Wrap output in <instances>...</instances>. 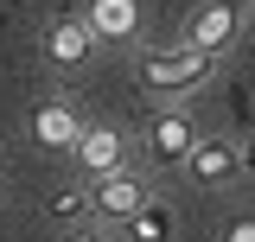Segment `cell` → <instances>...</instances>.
<instances>
[{
  "label": "cell",
  "mask_w": 255,
  "mask_h": 242,
  "mask_svg": "<svg viewBox=\"0 0 255 242\" xmlns=\"http://www.w3.org/2000/svg\"><path fill=\"white\" fill-rule=\"evenodd\" d=\"M77 134H83V115H77L70 102H38V109H32V140H38V147L70 153Z\"/></svg>",
  "instance_id": "ba28073f"
},
{
  "label": "cell",
  "mask_w": 255,
  "mask_h": 242,
  "mask_svg": "<svg viewBox=\"0 0 255 242\" xmlns=\"http://www.w3.org/2000/svg\"><path fill=\"white\" fill-rule=\"evenodd\" d=\"M223 242H255V217H236V223L223 230Z\"/></svg>",
  "instance_id": "7c38bea8"
},
{
  "label": "cell",
  "mask_w": 255,
  "mask_h": 242,
  "mask_svg": "<svg viewBox=\"0 0 255 242\" xmlns=\"http://www.w3.org/2000/svg\"><path fill=\"white\" fill-rule=\"evenodd\" d=\"M128 242H172V204L147 198L140 211L128 217Z\"/></svg>",
  "instance_id": "30bf717a"
},
{
  "label": "cell",
  "mask_w": 255,
  "mask_h": 242,
  "mask_svg": "<svg viewBox=\"0 0 255 242\" xmlns=\"http://www.w3.org/2000/svg\"><path fill=\"white\" fill-rule=\"evenodd\" d=\"M96 51V32L77 19V13H64V19H51V32H45V58L58 64V70H83Z\"/></svg>",
  "instance_id": "52a82bcc"
},
{
  "label": "cell",
  "mask_w": 255,
  "mask_h": 242,
  "mask_svg": "<svg viewBox=\"0 0 255 242\" xmlns=\"http://www.w3.org/2000/svg\"><path fill=\"white\" fill-rule=\"evenodd\" d=\"M153 191H147V179L134 172V166H122V172H109V179H90V211L109 217V223H128V217L140 211Z\"/></svg>",
  "instance_id": "277c9868"
},
{
  "label": "cell",
  "mask_w": 255,
  "mask_h": 242,
  "mask_svg": "<svg viewBox=\"0 0 255 242\" xmlns=\"http://www.w3.org/2000/svg\"><path fill=\"white\" fill-rule=\"evenodd\" d=\"M83 211H90V191H83V185H70V191L51 198V217H58V223H77Z\"/></svg>",
  "instance_id": "8fae6325"
},
{
  "label": "cell",
  "mask_w": 255,
  "mask_h": 242,
  "mask_svg": "<svg viewBox=\"0 0 255 242\" xmlns=\"http://www.w3.org/2000/svg\"><path fill=\"white\" fill-rule=\"evenodd\" d=\"M236 32H243V0H198V13L185 19V45L217 58L223 45H236Z\"/></svg>",
  "instance_id": "3957f363"
},
{
  "label": "cell",
  "mask_w": 255,
  "mask_h": 242,
  "mask_svg": "<svg viewBox=\"0 0 255 242\" xmlns=\"http://www.w3.org/2000/svg\"><path fill=\"white\" fill-rule=\"evenodd\" d=\"M211 70H217V58L179 38V45H166V51H147L140 83H147L153 96H166V102H185V96H198L204 83H211Z\"/></svg>",
  "instance_id": "6da1fadb"
},
{
  "label": "cell",
  "mask_w": 255,
  "mask_h": 242,
  "mask_svg": "<svg viewBox=\"0 0 255 242\" xmlns=\"http://www.w3.org/2000/svg\"><path fill=\"white\" fill-rule=\"evenodd\" d=\"M83 26L96 32V45H128V38L140 32V6H134V0H90Z\"/></svg>",
  "instance_id": "9c48e42d"
},
{
  "label": "cell",
  "mask_w": 255,
  "mask_h": 242,
  "mask_svg": "<svg viewBox=\"0 0 255 242\" xmlns=\"http://www.w3.org/2000/svg\"><path fill=\"white\" fill-rule=\"evenodd\" d=\"M70 159H77V172H83V179H109V172H122V166H128L122 127H83V134H77V147H70Z\"/></svg>",
  "instance_id": "5b68a950"
},
{
  "label": "cell",
  "mask_w": 255,
  "mask_h": 242,
  "mask_svg": "<svg viewBox=\"0 0 255 242\" xmlns=\"http://www.w3.org/2000/svg\"><path fill=\"white\" fill-rule=\"evenodd\" d=\"M64 242H96V230L90 223H64Z\"/></svg>",
  "instance_id": "5bb4252c"
},
{
  "label": "cell",
  "mask_w": 255,
  "mask_h": 242,
  "mask_svg": "<svg viewBox=\"0 0 255 242\" xmlns=\"http://www.w3.org/2000/svg\"><path fill=\"white\" fill-rule=\"evenodd\" d=\"M185 179L204 185V191H217V185L243 179V166H236V140H204V134H198V147L185 153Z\"/></svg>",
  "instance_id": "8992f818"
},
{
  "label": "cell",
  "mask_w": 255,
  "mask_h": 242,
  "mask_svg": "<svg viewBox=\"0 0 255 242\" xmlns=\"http://www.w3.org/2000/svg\"><path fill=\"white\" fill-rule=\"evenodd\" d=\"M236 166H243V179H255V134L243 140V147H236Z\"/></svg>",
  "instance_id": "4fadbf2b"
},
{
  "label": "cell",
  "mask_w": 255,
  "mask_h": 242,
  "mask_svg": "<svg viewBox=\"0 0 255 242\" xmlns=\"http://www.w3.org/2000/svg\"><path fill=\"white\" fill-rule=\"evenodd\" d=\"M198 147V121L185 115V102H166L147 121V159L153 166H185V153Z\"/></svg>",
  "instance_id": "7a4b0ae2"
}]
</instances>
